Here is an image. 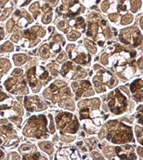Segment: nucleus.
Returning a JSON list of instances; mask_svg holds the SVG:
<instances>
[{
    "label": "nucleus",
    "instance_id": "1",
    "mask_svg": "<svg viewBox=\"0 0 143 160\" xmlns=\"http://www.w3.org/2000/svg\"><path fill=\"white\" fill-rule=\"evenodd\" d=\"M6 97H7V95L5 93L0 92V102L3 100L5 98H6Z\"/></svg>",
    "mask_w": 143,
    "mask_h": 160
},
{
    "label": "nucleus",
    "instance_id": "2",
    "mask_svg": "<svg viewBox=\"0 0 143 160\" xmlns=\"http://www.w3.org/2000/svg\"><path fill=\"white\" fill-rule=\"evenodd\" d=\"M3 156H4L3 152L2 150H0V159H1Z\"/></svg>",
    "mask_w": 143,
    "mask_h": 160
},
{
    "label": "nucleus",
    "instance_id": "3",
    "mask_svg": "<svg viewBox=\"0 0 143 160\" xmlns=\"http://www.w3.org/2000/svg\"><path fill=\"white\" fill-rule=\"evenodd\" d=\"M131 55L132 57H134L136 56V52H132V53H131Z\"/></svg>",
    "mask_w": 143,
    "mask_h": 160
},
{
    "label": "nucleus",
    "instance_id": "4",
    "mask_svg": "<svg viewBox=\"0 0 143 160\" xmlns=\"http://www.w3.org/2000/svg\"><path fill=\"white\" fill-rule=\"evenodd\" d=\"M98 44L100 45L101 46H102L103 44V42H98Z\"/></svg>",
    "mask_w": 143,
    "mask_h": 160
},
{
    "label": "nucleus",
    "instance_id": "5",
    "mask_svg": "<svg viewBox=\"0 0 143 160\" xmlns=\"http://www.w3.org/2000/svg\"><path fill=\"white\" fill-rule=\"evenodd\" d=\"M95 85L96 87H98V86H99V83H98V82H95Z\"/></svg>",
    "mask_w": 143,
    "mask_h": 160
},
{
    "label": "nucleus",
    "instance_id": "6",
    "mask_svg": "<svg viewBox=\"0 0 143 160\" xmlns=\"http://www.w3.org/2000/svg\"><path fill=\"white\" fill-rule=\"evenodd\" d=\"M86 34H87V35H91V33L90 32H88L86 33Z\"/></svg>",
    "mask_w": 143,
    "mask_h": 160
},
{
    "label": "nucleus",
    "instance_id": "7",
    "mask_svg": "<svg viewBox=\"0 0 143 160\" xmlns=\"http://www.w3.org/2000/svg\"><path fill=\"white\" fill-rule=\"evenodd\" d=\"M114 80H112V82H111V85L114 84Z\"/></svg>",
    "mask_w": 143,
    "mask_h": 160
},
{
    "label": "nucleus",
    "instance_id": "8",
    "mask_svg": "<svg viewBox=\"0 0 143 160\" xmlns=\"http://www.w3.org/2000/svg\"><path fill=\"white\" fill-rule=\"evenodd\" d=\"M83 144V142H78V143H77V145H80V144Z\"/></svg>",
    "mask_w": 143,
    "mask_h": 160
},
{
    "label": "nucleus",
    "instance_id": "9",
    "mask_svg": "<svg viewBox=\"0 0 143 160\" xmlns=\"http://www.w3.org/2000/svg\"><path fill=\"white\" fill-rule=\"evenodd\" d=\"M62 8H63V6L62 5V6L60 7V10H62Z\"/></svg>",
    "mask_w": 143,
    "mask_h": 160
},
{
    "label": "nucleus",
    "instance_id": "10",
    "mask_svg": "<svg viewBox=\"0 0 143 160\" xmlns=\"http://www.w3.org/2000/svg\"><path fill=\"white\" fill-rule=\"evenodd\" d=\"M91 74H92V71H91V72H90V76H91Z\"/></svg>",
    "mask_w": 143,
    "mask_h": 160
},
{
    "label": "nucleus",
    "instance_id": "11",
    "mask_svg": "<svg viewBox=\"0 0 143 160\" xmlns=\"http://www.w3.org/2000/svg\"><path fill=\"white\" fill-rule=\"evenodd\" d=\"M98 59V57H97V58L95 59V60H96V61H97Z\"/></svg>",
    "mask_w": 143,
    "mask_h": 160
},
{
    "label": "nucleus",
    "instance_id": "12",
    "mask_svg": "<svg viewBox=\"0 0 143 160\" xmlns=\"http://www.w3.org/2000/svg\"><path fill=\"white\" fill-rule=\"evenodd\" d=\"M82 136H85V134H84V132H82Z\"/></svg>",
    "mask_w": 143,
    "mask_h": 160
},
{
    "label": "nucleus",
    "instance_id": "13",
    "mask_svg": "<svg viewBox=\"0 0 143 160\" xmlns=\"http://www.w3.org/2000/svg\"><path fill=\"white\" fill-rule=\"evenodd\" d=\"M86 158V156H83V159H85Z\"/></svg>",
    "mask_w": 143,
    "mask_h": 160
},
{
    "label": "nucleus",
    "instance_id": "14",
    "mask_svg": "<svg viewBox=\"0 0 143 160\" xmlns=\"http://www.w3.org/2000/svg\"><path fill=\"white\" fill-rule=\"evenodd\" d=\"M117 32H116V33H115V35H117Z\"/></svg>",
    "mask_w": 143,
    "mask_h": 160
}]
</instances>
